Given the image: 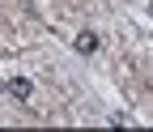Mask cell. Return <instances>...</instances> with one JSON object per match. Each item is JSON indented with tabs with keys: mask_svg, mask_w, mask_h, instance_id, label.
I'll use <instances>...</instances> for the list:
<instances>
[{
	"mask_svg": "<svg viewBox=\"0 0 153 132\" xmlns=\"http://www.w3.org/2000/svg\"><path fill=\"white\" fill-rule=\"evenodd\" d=\"M72 47L81 51V55H94V51H98V34H94V30H81V34L72 39Z\"/></svg>",
	"mask_w": 153,
	"mask_h": 132,
	"instance_id": "cell-1",
	"label": "cell"
},
{
	"mask_svg": "<svg viewBox=\"0 0 153 132\" xmlns=\"http://www.w3.org/2000/svg\"><path fill=\"white\" fill-rule=\"evenodd\" d=\"M9 94H13V98H30V94H34V81L30 77H9Z\"/></svg>",
	"mask_w": 153,
	"mask_h": 132,
	"instance_id": "cell-2",
	"label": "cell"
},
{
	"mask_svg": "<svg viewBox=\"0 0 153 132\" xmlns=\"http://www.w3.org/2000/svg\"><path fill=\"white\" fill-rule=\"evenodd\" d=\"M149 17H153V4H149Z\"/></svg>",
	"mask_w": 153,
	"mask_h": 132,
	"instance_id": "cell-3",
	"label": "cell"
}]
</instances>
